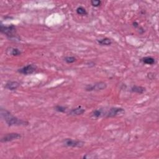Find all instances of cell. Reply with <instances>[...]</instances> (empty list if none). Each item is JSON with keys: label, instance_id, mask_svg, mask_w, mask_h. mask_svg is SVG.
Listing matches in <instances>:
<instances>
[{"label": "cell", "instance_id": "6da1fadb", "mask_svg": "<svg viewBox=\"0 0 159 159\" xmlns=\"http://www.w3.org/2000/svg\"><path fill=\"white\" fill-rule=\"evenodd\" d=\"M0 116L8 126H25L29 124V123L26 121L17 118L3 107L0 108Z\"/></svg>", "mask_w": 159, "mask_h": 159}, {"label": "cell", "instance_id": "7a4b0ae2", "mask_svg": "<svg viewBox=\"0 0 159 159\" xmlns=\"http://www.w3.org/2000/svg\"><path fill=\"white\" fill-rule=\"evenodd\" d=\"M0 32L4 35H5L6 37L9 40L15 41H21V37L18 35L16 28L13 24L5 26L2 23H1V25H0Z\"/></svg>", "mask_w": 159, "mask_h": 159}, {"label": "cell", "instance_id": "3957f363", "mask_svg": "<svg viewBox=\"0 0 159 159\" xmlns=\"http://www.w3.org/2000/svg\"><path fill=\"white\" fill-rule=\"evenodd\" d=\"M106 83L104 81H99L94 83L93 84L87 85L85 86V91H99L105 90L107 88Z\"/></svg>", "mask_w": 159, "mask_h": 159}, {"label": "cell", "instance_id": "277c9868", "mask_svg": "<svg viewBox=\"0 0 159 159\" xmlns=\"http://www.w3.org/2000/svg\"><path fill=\"white\" fill-rule=\"evenodd\" d=\"M63 144L67 147L81 148L83 147L85 142L80 140H76L72 139H65L63 141Z\"/></svg>", "mask_w": 159, "mask_h": 159}, {"label": "cell", "instance_id": "5b68a950", "mask_svg": "<svg viewBox=\"0 0 159 159\" xmlns=\"http://www.w3.org/2000/svg\"><path fill=\"white\" fill-rule=\"evenodd\" d=\"M125 113V110L122 107H112L110 110L105 112V116L106 118H114L119 115H121Z\"/></svg>", "mask_w": 159, "mask_h": 159}, {"label": "cell", "instance_id": "8992f818", "mask_svg": "<svg viewBox=\"0 0 159 159\" xmlns=\"http://www.w3.org/2000/svg\"><path fill=\"white\" fill-rule=\"evenodd\" d=\"M22 137L21 134L17 133V132H11L9 134H6V135L3 136L1 139V142L2 143H6L11 142L15 140L20 139Z\"/></svg>", "mask_w": 159, "mask_h": 159}, {"label": "cell", "instance_id": "52a82bcc", "mask_svg": "<svg viewBox=\"0 0 159 159\" xmlns=\"http://www.w3.org/2000/svg\"><path fill=\"white\" fill-rule=\"evenodd\" d=\"M37 70V67L34 64H28L17 70V72L24 75H29L34 73Z\"/></svg>", "mask_w": 159, "mask_h": 159}, {"label": "cell", "instance_id": "ba28073f", "mask_svg": "<svg viewBox=\"0 0 159 159\" xmlns=\"http://www.w3.org/2000/svg\"><path fill=\"white\" fill-rule=\"evenodd\" d=\"M85 113V110L81 106H78L75 108H72L70 110H69L67 113L68 116H80L83 114Z\"/></svg>", "mask_w": 159, "mask_h": 159}, {"label": "cell", "instance_id": "9c48e42d", "mask_svg": "<svg viewBox=\"0 0 159 159\" xmlns=\"http://www.w3.org/2000/svg\"><path fill=\"white\" fill-rule=\"evenodd\" d=\"M20 86V83L16 81H8L4 85V88L10 91H15Z\"/></svg>", "mask_w": 159, "mask_h": 159}, {"label": "cell", "instance_id": "30bf717a", "mask_svg": "<svg viewBox=\"0 0 159 159\" xmlns=\"http://www.w3.org/2000/svg\"><path fill=\"white\" fill-rule=\"evenodd\" d=\"M6 54H8L9 55H12V56H20L22 54V52L21 50L17 49V48H15V47H9L6 49Z\"/></svg>", "mask_w": 159, "mask_h": 159}, {"label": "cell", "instance_id": "8fae6325", "mask_svg": "<svg viewBox=\"0 0 159 159\" xmlns=\"http://www.w3.org/2000/svg\"><path fill=\"white\" fill-rule=\"evenodd\" d=\"M146 91V88L145 87L141 86H137V85H134L131 88V91L132 93H137V94H143Z\"/></svg>", "mask_w": 159, "mask_h": 159}, {"label": "cell", "instance_id": "7c38bea8", "mask_svg": "<svg viewBox=\"0 0 159 159\" xmlns=\"http://www.w3.org/2000/svg\"><path fill=\"white\" fill-rule=\"evenodd\" d=\"M105 115V111L103 109H97L93 111L91 113V116L94 118H99L101 117H103Z\"/></svg>", "mask_w": 159, "mask_h": 159}, {"label": "cell", "instance_id": "4fadbf2b", "mask_svg": "<svg viewBox=\"0 0 159 159\" xmlns=\"http://www.w3.org/2000/svg\"><path fill=\"white\" fill-rule=\"evenodd\" d=\"M141 61L144 63V64L146 65H154L155 63H156L155 59L154 58H153L152 57H143L141 59Z\"/></svg>", "mask_w": 159, "mask_h": 159}, {"label": "cell", "instance_id": "5bb4252c", "mask_svg": "<svg viewBox=\"0 0 159 159\" xmlns=\"http://www.w3.org/2000/svg\"><path fill=\"white\" fill-rule=\"evenodd\" d=\"M97 42L100 46H110L113 43L112 41L110 39V38H107V37H104V38H102V39H98Z\"/></svg>", "mask_w": 159, "mask_h": 159}, {"label": "cell", "instance_id": "9a60e30c", "mask_svg": "<svg viewBox=\"0 0 159 159\" xmlns=\"http://www.w3.org/2000/svg\"><path fill=\"white\" fill-rule=\"evenodd\" d=\"M76 12H77V13L80 15V16H86L88 15V12L86 10V9L83 7V6H79L76 9Z\"/></svg>", "mask_w": 159, "mask_h": 159}, {"label": "cell", "instance_id": "2e32d148", "mask_svg": "<svg viewBox=\"0 0 159 159\" xmlns=\"http://www.w3.org/2000/svg\"><path fill=\"white\" fill-rule=\"evenodd\" d=\"M54 110L55 111L58 113H67V107L64 106L62 105H57L54 107Z\"/></svg>", "mask_w": 159, "mask_h": 159}, {"label": "cell", "instance_id": "e0dca14e", "mask_svg": "<svg viewBox=\"0 0 159 159\" xmlns=\"http://www.w3.org/2000/svg\"><path fill=\"white\" fill-rule=\"evenodd\" d=\"M76 60H77V59L73 56H67L64 58V61L68 64H71V63L75 62Z\"/></svg>", "mask_w": 159, "mask_h": 159}, {"label": "cell", "instance_id": "ac0fdd59", "mask_svg": "<svg viewBox=\"0 0 159 159\" xmlns=\"http://www.w3.org/2000/svg\"><path fill=\"white\" fill-rule=\"evenodd\" d=\"M90 3L92 6H93L94 8L99 7V6L101 5V3H102V2H101L100 0H91Z\"/></svg>", "mask_w": 159, "mask_h": 159}, {"label": "cell", "instance_id": "d6986e66", "mask_svg": "<svg viewBox=\"0 0 159 159\" xmlns=\"http://www.w3.org/2000/svg\"><path fill=\"white\" fill-rule=\"evenodd\" d=\"M154 73H148V75H147V77H148V78H149V79H150V80H153L154 78Z\"/></svg>", "mask_w": 159, "mask_h": 159}, {"label": "cell", "instance_id": "ffe728a7", "mask_svg": "<svg viewBox=\"0 0 159 159\" xmlns=\"http://www.w3.org/2000/svg\"><path fill=\"white\" fill-rule=\"evenodd\" d=\"M132 25H133V26L134 27V28H139V23H138L137 22H136V21L133 22Z\"/></svg>", "mask_w": 159, "mask_h": 159}]
</instances>
